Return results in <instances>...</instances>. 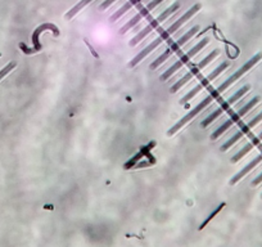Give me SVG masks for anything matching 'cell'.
I'll list each match as a JSON object with an SVG mask.
<instances>
[{"label":"cell","mask_w":262,"mask_h":247,"mask_svg":"<svg viewBox=\"0 0 262 247\" xmlns=\"http://www.w3.org/2000/svg\"><path fill=\"white\" fill-rule=\"evenodd\" d=\"M261 161H262V156L259 155V156H257V157H256V159H253L252 161L250 162V164L246 165V166H244V168L242 169L241 171H239L238 174H235L234 177H233L232 179H230V186H234V184L238 183L239 180L243 179V178L246 177V175H247L248 173H250V171H252L253 169L256 168L257 165H259Z\"/></svg>","instance_id":"obj_12"},{"label":"cell","mask_w":262,"mask_h":247,"mask_svg":"<svg viewBox=\"0 0 262 247\" xmlns=\"http://www.w3.org/2000/svg\"><path fill=\"white\" fill-rule=\"evenodd\" d=\"M261 182H262V173H261V174H260V175H257V177L252 180V186H253V187H255V186H259V184L261 183Z\"/></svg>","instance_id":"obj_18"},{"label":"cell","mask_w":262,"mask_h":247,"mask_svg":"<svg viewBox=\"0 0 262 247\" xmlns=\"http://www.w3.org/2000/svg\"><path fill=\"white\" fill-rule=\"evenodd\" d=\"M229 66H230V63H229V62H223V63L220 64V66H217V67L210 73V75H207V76L204 77V79H202L199 84H197V85H195L189 93H186V94L184 95L181 99H180V104H184V103H186V102H189L192 98H194L195 95L201 92L202 89H204L206 86L210 85L211 81H214V80L216 79L217 76H220V75H221V73H223L224 71H225L226 68L229 67Z\"/></svg>","instance_id":"obj_8"},{"label":"cell","mask_w":262,"mask_h":247,"mask_svg":"<svg viewBox=\"0 0 262 247\" xmlns=\"http://www.w3.org/2000/svg\"><path fill=\"white\" fill-rule=\"evenodd\" d=\"M92 1H93V0H80V3H77L76 5L73 6L72 9H70L67 13H66V18H67V19L73 18V17H75V15H76L77 13L80 12V10L84 9V8H85V6L88 5V4L92 3Z\"/></svg>","instance_id":"obj_15"},{"label":"cell","mask_w":262,"mask_h":247,"mask_svg":"<svg viewBox=\"0 0 262 247\" xmlns=\"http://www.w3.org/2000/svg\"><path fill=\"white\" fill-rule=\"evenodd\" d=\"M261 197H262V196H261Z\"/></svg>","instance_id":"obj_20"},{"label":"cell","mask_w":262,"mask_h":247,"mask_svg":"<svg viewBox=\"0 0 262 247\" xmlns=\"http://www.w3.org/2000/svg\"><path fill=\"white\" fill-rule=\"evenodd\" d=\"M219 54H220V49H215L214 52H211L210 54L206 55V57H204V58L202 59V61H199L198 63H195L194 66H192V68H190V71H189V72H188V73H186L185 76L181 77V79H180L179 81L175 82L174 85L171 86V88H170V92H171V93H176L177 90H179V89L183 88V86L185 85L186 82L189 81V80H192L193 77L197 76V75H198L199 71H201L202 68H204V67H206V66H208V64H210L211 62H214V59L216 58V57H217V55H219Z\"/></svg>","instance_id":"obj_5"},{"label":"cell","mask_w":262,"mask_h":247,"mask_svg":"<svg viewBox=\"0 0 262 247\" xmlns=\"http://www.w3.org/2000/svg\"><path fill=\"white\" fill-rule=\"evenodd\" d=\"M260 101H261V98H260V97L252 98V99H251V101L248 102V103H246L243 107H242V108L238 111V112L234 113V115H233V116L230 117V119L226 120V121L224 122L223 125L220 126V128L217 129L216 131H215L214 134L211 135V139H212V141H216L217 138L221 137V135H223L224 133H225V131L228 130L229 128H230V126H233V125H234V124H237V122H238L239 120L242 119V117L246 116V115H247V113L250 112V111L252 110L253 107L256 106V104L259 103Z\"/></svg>","instance_id":"obj_6"},{"label":"cell","mask_w":262,"mask_h":247,"mask_svg":"<svg viewBox=\"0 0 262 247\" xmlns=\"http://www.w3.org/2000/svg\"><path fill=\"white\" fill-rule=\"evenodd\" d=\"M261 59H262V53H257L256 55H253V57L250 59V61L246 62V63H244L243 66H242V67L239 68L238 71H237V72H234V73H233V75H232V76L228 77V79H226L225 81H224L223 84H221V85L219 86V88L214 89V90H211L210 94L212 95V97H214V99H216V98H219L220 95L223 94V93L225 92L226 89L229 88V86L233 85V84H234V82L237 81V80L241 79V77L243 76L244 73H247L248 71H250L251 68L253 67V66H256V64L259 63V62L261 61Z\"/></svg>","instance_id":"obj_1"},{"label":"cell","mask_w":262,"mask_h":247,"mask_svg":"<svg viewBox=\"0 0 262 247\" xmlns=\"http://www.w3.org/2000/svg\"><path fill=\"white\" fill-rule=\"evenodd\" d=\"M201 8H202V5L199 3L198 4H194V5H193L189 10H186V12L184 13V14L181 15V17H180L179 19H177V21H175L174 23L171 24L170 27L166 28V30L163 31V32H162V34L159 35L158 37H157V39H158L159 41H161V44L163 43V41H166V40H167L168 37L171 36V35L174 34V32H176V31L179 30V28L181 27V26H183V24H185L186 22L189 21V19L192 18L193 15L197 14V13H198L199 10H201Z\"/></svg>","instance_id":"obj_9"},{"label":"cell","mask_w":262,"mask_h":247,"mask_svg":"<svg viewBox=\"0 0 262 247\" xmlns=\"http://www.w3.org/2000/svg\"><path fill=\"white\" fill-rule=\"evenodd\" d=\"M162 1H165V0H152L150 3L146 4V5L144 6V8H141V9L139 10V12H137L136 14H135L134 17L130 19V21L126 22V23L124 24L121 28H120V34H125V32H128L129 30H131V28L134 27V26H136V24L139 23V22H140L144 17H146V15L149 14V13L154 9L155 6H158Z\"/></svg>","instance_id":"obj_10"},{"label":"cell","mask_w":262,"mask_h":247,"mask_svg":"<svg viewBox=\"0 0 262 247\" xmlns=\"http://www.w3.org/2000/svg\"><path fill=\"white\" fill-rule=\"evenodd\" d=\"M116 1H117V0H104L103 3H102L101 5H99V10H106L108 8V6H111L113 3H116Z\"/></svg>","instance_id":"obj_17"},{"label":"cell","mask_w":262,"mask_h":247,"mask_svg":"<svg viewBox=\"0 0 262 247\" xmlns=\"http://www.w3.org/2000/svg\"><path fill=\"white\" fill-rule=\"evenodd\" d=\"M260 121H262V111L259 113V115H256V116L253 117V119L251 120L250 122H247L246 125L242 126L241 130L237 131V133H235V134L233 135V137L230 138V139H229V141L226 142L225 144H223V146H221V148H220V151H223V152H225V151H228L229 148H230V147L234 146V144L237 143V142H238L242 137H244V135H246V134H248V133H250L251 129L255 128V126H256Z\"/></svg>","instance_id":"obj_11"},{"label":"cell","mask_w":262,"mask_h":247,"mask_svg":"<svg viewBox=\"0 0 262 247\" xmlns=\"http://www.w3.org/2000/svg\"><path fill=\"white\" fill-rule=\"evenodd\" d=\"M140 1H141V0H128V1H126V3L124 4V5H122L119 10H116V12L113 13V15L110 18V21L111 22L117 21V19H119L120 17H122V15L125 14V13H128L129 10H130L131 8H132V6H135V5H136V4L140 3Z\"/></svg>","instance_id":"obj_14"},{"label":"cell","mask_w":262,"mask_h":247,"mask_svg":"<svg viewBox=\"0 0 262 247\" xmlns=\"http://www.w3.org/2000/svg\"><path fill=\"white\" fill-rule=\"evenodd\" d=\"M250 89H251L250 85H244L243 88L239 89L238 92L234 93V94H233L232 97L229 98L228 101L224 102V103L221 104V106H220L219 108H217V110H215L214 112L210 113V115H208V116L206 117V119H204L203 121H202V128H207L208 125H211V124H212V122H214L215 120L217 119V117H220V116H221V115H223L224 112H225V111H228L229 108H230V107H232L233 104L235 103V102L238 101V99H241V98L243 97V95L247 94V93L250 92Z\"/></svg>","instance_id":"obj_7"},{"label":"cell","mask_w":262,"mask_h":247,"mask_svg":"<svg viewBox=\"0 0 262 247\" xmlns=\"http://www.w3.org/2000/svg\"><path fill=\"white\" fill-rule=\"evenodd\" d=\"M179 8H180V4L179 3H174V4H172V5L168 6L167 9L163 10V12H162L161 14H159L158 17H157V18H154L152 22H149V24H146L145 27H144L143 30L140 31V32H137L136 36H134V37H132V39H131V41H130V43H129V45H130V46L137 45V44L140 43L141 40L144 39V37L148 36V35H149L150 32H152V31H154L155 28L158 27L159 24L162 23V22L165 21V19H167L168 17H170V15L172 14V13L176 12V10L179 9Z\"/></svg>","instance_id":"obj_3"},{"label":"cell","mask_w":262,"mask_h":247,"mask_svg":"<svg viewBox=\"0 0 262 247\" xmlns=\"http://www.w3.org/2000/svg\"><path fill=\"white\" fill-rule=\"evenodd\" d=\"M198 31H199V26H194V27L190 28L189 31H186V32L183 35V36L179 37V39H177L176 41H174V43L171 44V45L168 46L167 49H166L165 52H163L161 55H159L158 58L154 59V61H153L152 63L149 64L150 70H155V68H157V67H159V66H161V64L166 61V59H168L171 57V55L174 54V53H176L177 50H179V49L181 48V46H183L184 44L186 43V41H189V40L192 39V37L194 36V35H197V32H198Z\"/></svg>","instance_id":"obj_2"},{"label":"cell","mask_w":262,"mask_h":247,"mask_svg":"<svg viewBox=\"0 0 262 247\" xmlns=\"http://www.w3.org/2000/svg\"><path fill=\"white\" fill-rule=\"evenodd\" d=\"M208 43H210V39H208V37H204V39H202L201 41H198V43L195 44V45L193 46L192 49H189V50H188L185 54L181 55V57H180V59L176 62V63L172 64V66H171V67L168 68L167 71H166V72L162 73L161 76H159V80H161V81H166V80H167L168 77L172 76V75H174V73L176 72L177 70H180V68L183 67L184 64L188 63V62H189L190 59L194 57V55L198 54V53L201 52L202 49L207 45Z\"/></svg>","instance_id":"obj_4"},{"label":"cell","mask_w":262,"mask_h":247,"mask_svg":"<svg viewBox=\"0 0 262 247\" xmlns=\"http://www.w3.org/2000/svg\"><path fill=\"white\" fill-rule=\"evenodd\" d=\"M224 206H225V204H220V205H219V206H217V209H215V210H214V211H212V213H211V214H210V217H208V218H207V219L204 220L203 223H202V224H201V227H199V229H203V228H204V227L207 226V224H208V223H210L211 220L214 219V218H215V217H216L217 214H219V213H220V211L223 210V209H224Z\"/></svg>","instance_id":"obj_16"},{"label":"cell","mask_w":262,"mask_h":247,"mask_svg":"<svg viewBox=\"0 0 262 247\" xmlns=\"http://www.w3.org/2000/svg\"><path fill=\"white\" fill-rule=\"evenodd\" d=\"M260 155H261V156H262V152H261V153H260Z\"/></svg>","instance_id":"obj_19"},{"label":"cell","mask_w":262,"mask_h":247,"mask_svg":"<svg viewBox=\"0 0 262 247\" xmlns=\"http://www.w3.org/2000/svg\"><path fill=\"white\" fill-rule=\"evenodd\" d=\"M261 142H262V131H261V133H260L259 135H257V137L253 138V139L250 142V143L246 144V146H244L243 148H242V150L239 151L238 153H237V155L233 156L232 160H230V161H232L233 164H235V162H238L239 160L243 159L244 156L247 155V153L250 152V151H252V150H253V147L259 146V144L261 143Z\"/></svg>","instance_id":"obj_13"}]
</instances>
